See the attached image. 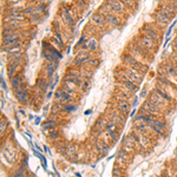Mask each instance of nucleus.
I'll use <instances>...</instances> for the list:
<instances>
[{
  "instance_id": "2",
  "label": "nucleus",
  "mask_w": 177,
  "mask_h": 177,
  "mask_svg": "<svg viewBox=\"0 0 177 177\" xmlns=\"http://www.w3.org/2000/svg\"><path fill=\"white\" fill-rule=\"evenodd\" d=\"M107 121H111L115 124H117L118 126L123 128V125L125 124V121H126V117L117 107H110L109 114H107Z\"/></svg>"
},
{
  "instance_id": "20",
  "label": "nucleus",
  "mask_w": 177,
  "mask_h": 177,
  "mask_svg": "<svg viewBox=\"0 0 177 177\" xmlns=\"http://www.w3.org/2000/svg\"><path fill=\"white\" fill-rule=\"evenodd\" d=\"M106 123H107V118L105 117H100L99 119L96 121V123L93 125V128L92 129H95V130H98V131H104L106 129Z\"/></svg>"
},
{
  "instance_id": "25",
  "label": "nucleus",
  "mask_w": 177,
  "mask_h": 177,
  "mask_svg": "<svg viewBox=\"0 0 177 177\" xmlns=\"http://www.w3.org/2000/svg\"><path fill=\"white\" fill-rule=\"evenodd\" d=\"M58 125L59 123L57 122V121H54V119H46L45 122H43L42 124V126H43V129H49V130H51V129H54V128H58Z\"/></svg>"
},
{
  "instance_id": "41",
  "label": "nucleus",
  "mask_w": 177,
  "mask_h": 177,
  "mask_svg": "<svg viewBox=\"0 0 177 177\" xmlns=\"http://www.w3.org/2000/svg\"><path fill=\"white\" fill-rule=\"evenodd\" d=\"M40 159H42V162H43V167H44V169L47 168V162H46V158H45V156H42L40 157Z\"/></svg>"
},
{
  "instance_id": "33",
  "label": "nucleus",
  "mask_w": 177,
  "mask_h": 177,
  "mask_svg": "<svg viewBox=\"0 0 177 177\" xmlns=\"http://www.w3.org/2000/svg\"><path fill=\"white\" fill-rule=\"evenodd\" d=\"M124 170H125V169L121 168V167H118V165H115L114 169H112L114 177H122L124 175Z\"/></svg>"
},
{
  "instance_id": "30",
  "label": "nucleus",
  "mask_w": 177,
  "mask_h": 177,
  "mask_svg": "<svg viewBox=\"0 0 177 177\" xmlns=\"http://www.w3.org/2000/svg\"><path fill=\"white\" fill-rule=\"evenodd\" d=\"M84 49H88V51H96V49H97L96 39H88L86 42V45H84Z\"/></svg>"
},
{
  "instance_id": "34",
  "label": "nucleus",
  "mask_w": 177,
  "mask_h": 177,
  "mask_svg": "<svg viewBox=\"0 0 177 177\" xmlns=\"http://www.w3.org/2000/svg\"><path fill=\"white\" fill-rule=\"evenodd\" d=\"M158 11L161 12V13H163L164 16H167L168 18H170V19H172V18H174V13H172V12H170L168 9H165L163 5H161V6H159Z\"/></svg>"
},
{
  "instance_id": "45",
  "label": "nucleus",
  "mask_w": 177,
  "mask_h": 177,
  "mask_svg": "<svg viewBox=\"0 0 177 177\" xmlns=\"http://www.w3.org/2000/svg\"><path fill=\"white\" fill-rule=\"evenodd\" d=\"M172 46H174L175 51H177V39H175V40H174V43H172Z\"/></svg>"
},
{
  "instance_id": "46",
  "label": "nucleus",
  "mask_w": 177,
  "mask_h": 177,
  "mask_svg": "<svg viewBox=\"0 0 177 177\" xmlns=\"http://www.w3.org/2000/svg\"><path fill=\"white\" fill-rule=\"evenodd\" d=\"M50 107H51L50 105H46V106H45V107H44V111H45V112H47V111L50 110Z\"/></svg>"
},
{
  "instance_id": "4",
  "label": "nucleus",
  "mask_w": 177,
  "mask_h": 177,
  "mask_svg": "<svg viewBox=\"0 0 177 177\" xmlns=\"http://www.w3.org/2000/svg\"><path fill=\"white\" fill-rule=\"evenodd\" d=\"M142 32H143V34L146 35L148 38L152 39L155 43L161 42V35H159L158 30L156 27L151 26V25H144L143 28H142Z\"/></svg>"
},
{
  "instance_id": "35",
  "label": "nucleus",
  "mask_w": 177,
  "mask_h": 177,
  "mask_svg": "<svg viewBox=\"0 0 177 177\" xmlns=\"http://www.w3.org/2000/svg\"><path fill=\"white\" fill-rule=\"evenodd\" d=\"M6 128H7V122H6V119L4 117H1V121H0V135H1V137L4 136Z\"/></svg>"
},
{
  "instance_id": "12",
  "label": "nucleus",
  "mask_w": 177,
  "mask_h": 177,
  "mask_svg": "<svg viewBox=\"0 0 177 177\" xmlns=\"http://www.w3.org/2000/svg\"><path fill=\"white\" fill-rule=\"evenodd\" d=\"M105 5L110 9L111 12H116V13L124 12V4L121 0H107Z\"/></svg>"
},
{
  "instance_id": "11",
  "label": "nucleus",
  "mask_w": 177,
  "mask_h": 177,
  "mask_svg": "<svg viewBox=\"0 0 177 177\" xmlns=\"http://www.w3.org/2000/svg\"><path fill=\"white\" fill-rule=\"evenodd\" d=\"M142 107H143L144 110H146L149 114L154 115L155 117H156V116H157V117H161V116H162V110H161L159 107H157L155 104H152L149 99L143 102V105H142Z\"/></svg>"
},
{
  "instance_id": "8",
  "label": "nucleus",
  "mask_w": 177,
  "mask_h": 177,
  "mask_svg": "<svg viewBox=\"0 0 177 177\" xmlns=\"http://www.w3.org/2000/svg\"><path fill=\"white\" fill-rule=\"evenodd\" d=\"M5 145V144H4ZM2 155L5 156V158L7 159L9 163H14L17 158V151L14 149V146L12 144H6L5 148H2Z\"/></svg>"
},
{
  "instance_id": "36",
  "label": "nucleus",
  "mask_w": 177,
  "mask_h": 177,
  "mask_svg": "<svg viewBox=\"0 0 177 177\" xmlns=\"http://www.w3.org/2000/svg\"><path fill=\"white\" fill-rule=\"evenodd\" d=\"M165 9H168L170 12H172V13H175L177 11V5L175 2H167V4H164L163 5Z\"/></svg>"
},
{
  "instance_id": "40",
  "label": "nucleus",
  "mask_w": 177,
  "mask_h": 177,
  "mask_svg": "<svg viewBox=\"0 0 177 177\" xmlns=\"http://www.w3.org/2000/svg\"><path fill=\"white\" fill-rule=\"evenodd\" d=\"M80 88H81L83 91H86V90H88V80H84V81H83V84H81Z\"/></svg>"
},
{
  "instance_id": "17",
  "label": "nucleus",
  "mask_w": 177,
  "mask_h": 177,
  "mask_svg": "<svg viewBox=\"0 0 177 177\" xmlns=\"http://www.w3.org/2000/svg\"><path fill=\"white\" fill-rule=\"evenodd\" d=\"M91 21H92V24H95V25H97V26H104L106 24L105 17H104L100 12L93 13L92 17H91Z\"/></svg>"
},
{
  "instance_id": "13",
  "label": "nucleus",
  "mask_w": 177,
  "mask_h": 177,
  "mask_svg": "<svg viewBox=\"0 0 177 177\" xmlns=\"http://www.w3.org/2000/svg\"><path fill=\"white\" fill-rule=\"evenodd\" d=\"M116 100H117V106L116 107L126 117L129 115V112H130V109H131V105H130L129 100H126V99H116Z\"/></svg>"
},
{
  "instance_id": "32",
  "label": "nucleus",
  "mask_w": 177,
  "mask_h": 177,
  "mask_svg": "<svg viewBox=\"0 0 177 177\" xmlns=\"http://www.w3.org/2000/svg\"><path fill=\"white\" fill-rule=\"evenodd\" d=\"M149 128H150V130L154 133L158 135V136H161V137H164V130L159 129V128H157V126H156V125H154V124H149Z\"/></svg>"
},
{
  "instance_id": "19",
  "label": "nucleus",
  "mask_w": 177,
  "mask_h": 177,
  "mask_svg": "<svg viewBox=\"0 0 177 177\" xmlns=\"http://www.w3.org/2000/svg\"><path fill=\"white\" fill-rule=\"evenodd\" d=\"M54 144H56V148H57V151L59 152V154H65L66 150H67V148H69V143L66 141H64L63 138L60 139H58L57 142H54Z\"/></svg>"
},
{
  "instance_id": "48",
  "label": "nucleus",
  "mask_w": 177,
  "mask_h": 177,
  "mask_svg": "<svg viewBox=\"0 0 177 177\" xmlns=\"http://www.w3.org/2000/svg\"><path fill=\"white\" fill-rule=\"evenodd\" d=\"M136 111H137V110H136V109H135V110H132V112H131V117H135V114H136Z\"/></svg>"
},
{
  "instance_id": "37",
  "label": "nucleus",
  "mask_w": 177,
  "mask_h": 177,
  "mask_svg": "<svg viewBox=\"0 0 177 177\" xmlns=\"http://www.w3.org/2000/svg\"><path fill=\"white\" fill-rule=\"evenodd\" d=\"M62 88L67 93V95H70V96H72V97H74L76 96V92H74V90L72 88H70V86H66V85H64L63 84V86H62Z\"/></svg>"
},
{
  "instance_id": "49",
  "label": "nucleus",
  "mask_w": 177,
  "mask_h": 177,
  "mask_svg": "<svg viewBox=\"0 0 177 177\" xmlns=\"http://www.w3.org/2000/svg\"><path fill=\"white\" fill-rule=\"evenodd\" d=\"M39 122H40V117H38V118H37V119H35V124H37V125H38V124H39Z\"/></svg>"
},
{
  "instance_id": "31",
  "label": "nucleus",
  "mask_w": 177,
  "mask_h": 177,
  "mask_svg": "<svg viewBox=\"0 0 177 177\" xmlns=\"http://www.w3.org/2000/svg\"><path fill=\"white\" fill-rule=\"evenodd\" d=\"M150 124H154V125H156L157 128L159 129H162V130H165L167 129V123L164 122V121H162V119H159V118H155Z\"/></svg>"
},
{
  "instance_id": "7",
  "label": "nucleus",
  "mask_w": 177,
  "mask_h": 177,
  "mask_svg": "<svg viewBox=\"0 0 177 177\" xmlns=\"http://www.w3.org/2000/svg\"><path fill=\"white\" fill-rule=\"evenodd\" d=\"M149 100H150L152 104H155L157 107H159L161 110H165L169 105L168 102H165V100L161 97V96H158L155 91H152V92L149 93Z\"/></svg>"
},
{
  "instance_id": "18",
  "label": "nucleus",
  "mask_w": 177,
  "mask_h": 177,
  "mask_svg": "<svg viewBox=\"0 0 177 177\" xmlns=\"http://www.w3.org/2000/svg\"><path fill=\"white\" fill-rule=\"evenodd\" d=\"M77 152H78V145L77 144H70L69 148H67V150H66V152L64 154V156H65L66 159L71 161V159L77 155Z\"/></svg>"
},
{
  "instance_id": "44",
  "label": "nucleus",
  "mask_w": 177,
  "mask_h": 177,
  "mask_svg": "<svg viewBox=\"0 0 177 177\" xmlns=\"http://www.w3.org/2000/svg\"><path fill=\"white\" fill-rule=\"evenodd\" d=\"M172 76H175L177 78V65H174V69H172Z\"/></svg>"
},
{
  "instance_id": "38",
  "label": "nucleus",
  "mask_w": 177,
  "mask_h": 177,
  "mask_svg": "<svg viewBox=\"0 0 177 177\" xmlns=\"http://www.w3.org/2000/svg\"><path fill=\"white\" fill-rule=\"evenodd\" d=\"M62 93H63L62 88H58V90L56 91V93H54V99H56V102H59V100H60V98H62Z\"/></svg>"
},
{
  "instance_id": "6",
  "label": "nucleus",
  "mask_w": 177,
  "mask_h": 177,
  "mask_svg": "<svg viewBox=\"0 0 177 177\" xmlns=\"http://www.w3.org/2000/svg\"><path fill=\"white\" fill-rule=\"evenodd\" d=\"M14 96H16V98H17L21 104H27V102L30 99L28 90L24 86V84H21L17 90H14Z\"/></svg>"
},
{
  "instance_id": "27",
  "label": "nucleus",
  "mask_w": 177,
  "mask_h": 177,
  "mask_svg": "<svg viewBox=\"0 0 177 177\" xmlns=\"http://www.w3.org/2000/svg\"><path fill=\"white\" fill-rule=\"evenodd\" d=\"M63 112V104L60 102H54L51 106V114H57L60 115Z\"/></svg>"
},
{
  "instance_id": "28",
  "label": "nucleus",
  "mask_w": 177,
  "mask_h": 177,
  "mask_svg": "<svg viewBox=\"0 0 177 177\" xmlns=\"http://www.w3.org/2000/svg\"><path fill=\"white\" fill-rule=\"evenodd\" d=\"M54 69H56V64H51V63H47L45 65V72H46V76L49 78H52L53 74H54Z\"/></svg>"
},
{
  "instance_id": "43",
  "label": "nucleus",
  "mask_w": 177,
  "mask_h": 177,
  "mask_svg": "<svg viewBox=\"0 0 177 177\" xmlns=\"http://www.w3.org/2000/svg\"><path fill=\"white\" fill-rule=\"evenodd\" d=\"M77 1H78V6H79L80 9H83V7H84V5H85L84 0H77Z\"/></svg>"
},
{
  "instance_id": "47",
  "label": "nucleus",
  "mask_w": 177,
  "mask_h": 177,
  "mask_svg": "<svg viewBox=\"0 0 177 177\" xmlns=\"http://www.w3.org/2000/svg\"><path fill=\"white\" fill-rule=\"evenodd\" d=\"M137 103H138V98H135V100H133V103H132V106H135Z\"/></svg>"
},
{
  "instance_id": "50",
  "label": "nucleus",
  "mask_w": 177,
  "mask_h": 177,
  "mask_svg": "<svg viewBox=\"0 0 177 177\" xmlns=\"http://www.w3.org/2000/svg\"><path fill=\"white\" fill-rule=\"evenodd\" d=\"M91 112H92V111H91V110H88V111H85V115H90V114H91Z\"/></svg>"
},
{
  "instance_id": "42",
  "label": "nucleus",
  "mask_w": 177,
  "mask_h": 177,
  "mask_svg": "<svg viewBox=\"0 0 177 177\" xmlns=\"http://www.w3.org/2000/svg\"><path fill=\"white\" fill-rule=\"evenodd\" d=\"M148 93H149V92H148V90H145V88H144V90L141 92V98H145L146 96H148Z\"/></svg>"
},
{
  "instance_id": "9",
  "label": "nucleus",
  "mask_w": 177,
  "mask_h": 177,
  "mask_svg": "<svg viewBox=\"0 0 177 177\" xmlns=\"http://www.w3.org/2000/svg\"><path fill=\"white\" fill-rule=\"evenodd\" d=\"M138 42H139V44L143 45L146 50H149L151 53L156 52V50H157V43H155L152 39L150 38H148L146 35L142 34L139 35V39H138Z\"/></svg>"
},
{
  "instance_id": "10",
  "label": "nucleus",
  "mask_w": 177,
  "mask_h": 177,
  "mask_svg": "<svg viewBox=\"0 0 177 177\" xmlns=\"http://www.w3.org/2000/svg\"><path fill=\"white\" fill-rule=\"evenodd\" d=\"M123 72L128 76V78L131 80V81H133L135 84H139L142 80V76L143 74H141L138 71L133 70V69H131V67H129V66H126V67H124Z\"/></svg>"
},
{
  "instance_id": "29",
  "label": "nucleus",
  "mask_w": 177,
  "mask_h": 177,
  "mask_svg": "<svg viewBox=\"0 0 177 177\" xmlns=\"http://www.w3.org/2000/svg\"><path fill=\"white\" fill-rule=\"evenodd\" d=\"M27 175H28V171H27V170L18 168L17 170H14V171L11 174V176L9 177H27Z\"/></svg>"
},
{
  "instance_id": "39",
  "label": "nucleus",
  "mask_w": 177,
  "mask_h": 177,
  "mask_svg": "<svg viewBox=\"0 0 177 177\" xmlns=\"http://www.w3.org/2000/svg\"><path fill=\"white\" fill-rule=\"evenodd\" d=\"M86 64L90 65V66H92V67H96L98 64H99V60H98V59H90Z\"/></svg>"
},
{
  "instance_id": "23",
  "label": "nucleus",
  "mask_w": 177,
  "mask_h": 177,
  "mask_svg": "<svg viewBox=\"0 0 177 177\" xmlns=\"http://www.w3.org/2000/svg\"><path fill=\"white\" fill-rule=\"evenodd\" d=\"M21 73H18V74H16L12 79H11V85H12V88L13 90H17L21 84H23V79H21Z\"/></svg>"
},
{
  "instance_id": "5",
  "label": "nucleus",
  "mask_w": 177,
  "mask_h": 177,
  "mask_svg": "<svg viewBox=\"0 0 177 177\" xmlns=\"http://www.w3.org/2000/svg\"><path fill=\"white\" fill-rule=\"evenodd\" d=\"M122 148H123L125 151H128L129 154H132V152L136 151V149L139 148V145L133 141V138L130 136V135H128V136H124L123 137V141H122Z\"/></svg>"
},
{
  "instance_id": "54",
  "label": "nucleus",
  "mask_w": 177,
  "mask_h": 177,
  "mask_svg": "<svg viewBox=\"0 0 177 177\" xmlns=\"http://www.w3.org/2000/svg\"><path fill=\"white\" fill-rule=\"evenodd\" d=\"M27 177H31V176H30V174H28V175H27Z\"/></svg>"
},
{
  "instance_id": "14",
  "label": "nucleus",
  "mask_w": 177,
  "mask_h": 177,
  "mask_svg": "<svg viewBox=\"0 0 177 177\" xmlns=\"http://www.w3.org/2000/svg\"><path fill=\"white\" fill-rule=\"evenodd\" d=\"M154 91H155V92H156L158 96H161V97L163 98L165 102H168L169 104H171V103H172V100H174V99H172V97H171V95L169 93L168 91H165L164 88H162V86L159 85L158 83H157V86L154 88Z\"/></svg>"
},
{
  "instance_id": "1",
  "label": "nucleus",
  "mask_w": 177,
  "mask_h": 177,
  "mask_svg": "<svg viewBox=\"0 0 177 177\" xmlns=\"http://www.w3.org/2000/svg\"><path fill=\"white\" fill-rule=\"evenodd\" d=\"M123 63L126 65V66L131 67V69H133V70L138 71L141 74H143L145 71H148V69H149V66H148L145 63L137 60L136 58H133L130 53L124 54L123 56Z\"/></svg>"
},
{
  "instance_id": "52",
  "label": "nucleus",
  "mask_w": 177,
  "mask_h": 177,
  "mask_svg": "<svg viewBox=\"0 0 177 177\" xmlns=\"http://www.w3.org/2000/svg\"><path fill=\"white\" fill-rule=\"evenodd\" d=\"M19 112H20V114H21V115H24V116H25V111H24V110H20V111H19Z\"/></svg>"
},
{
  "instance_id": "26",
  "label": "nucleus",
  "mask_w": 177,
  "mask_h": 177,
  "mask_svg": "<svg viewBox=\"0 0 177 177\" xmlns=\"http://www.w3.org/2000/svg\"><path fill=\"white\" fill-rule=\"evenodd\" d=\"M77 110V104L69 103V104H63V112L66 115H71Z\"/></svg>"
},
{
  "instance_id": "15",
  "label": "nucleus",
  "mask_w": 177,
  "mask_h": 177,
  "mask_svg": "<svg viewBox=\"0 0 177 177\" xmlns=\"http://www.w3.org/2000/svg\"><path fill=\"white\" fill-rule=\"evenodd\" d=\"M88 60H90V54H88V52H86V51H80V52L76 56V58H74V60H73V64H74V65H84V64H86Z\"/></svg>"
},
{
  "instance_id": "51",
  "label": "nucleus",
  "mask_w": 177,
  "mask_h": 177,
  "mask_svg": "<svg viewBox=\"0 0 177 177\" xmlns=\"http://www.w3.org/2000/svg\"><path fill=\"white\" fill-rule=\"evenodd\" d=\"M165 1H168V2H177V0H165Z\"/></svg>"
},
{
  "instance_id": "3",
  "label": "nucleus",
  "mask_w": 177,
  "mask_h": 177,
  "mask_svg": "<svg viewBox=\"0 0 177 177\" xmlns=\"http://www.w3.org/2000/svg\"><path fill=\"white\" fill-rule=\"evenodd\" d=\"M129 157H130V154L128 151H125L123 148H121L119 150L117 151L116 154V164L121 168L126 169L128 167V163H129Z\"/></svg>"
},
{
  "instance_id": "53",
  "label": "nucleus",
  "mask_w": 177,
  "mask_h": 177,
  "mask_svg": "<svg viewBox=\"0 0 177 177\" xmlns=\"http://www.w3.org/2000/svg\"><path fill=\"white\" fill-rule=\"evenodd\" d=\"M129 1H132V2H136V0H129Z\"/></svg>"
},
{
  "instance_id": "24",
  "label": "nucleus",
  "mask_w": 177,
  "mask_h": 177,
  "mask_svg": "<svg viewBox=\"0 0 177 177\" xmlns=\"http://www.w3.org/2000/svg\"><path fill=\"white\" fill-rule=\"evenodd\" d=\"M106 19V23H109L110 25H112V26H117V25H119V19L117 16H115L114 13H109V14H106L104 16Z\"/></svg>"
},
{
  "instance_id": "22",
  "label": "nucleus",
  "mask_w": 177,
  "mask_h": 177,
  "mask_svg": "<svg viewBox=\"0 0 177 177\" xmlns=\"http://www.w3.org/2000/svg\"><path fill=\"white\" fill-rule=\"evenodd\" d=\"M135 130L137 132H139L141 135H145V136H150V133L152 132L149 128L148 124H142V125H135Z\"/></svg>"
},
{
  "instance_id": "21",
  "label": "nucleus",
  "mask_w": 177,
  "mask_h": 177,
  "mask_svg": "<svg viewBox=\"0 0 177 177\" xmlns=\"http://www.w3.org/2000/svg\"><path fill=\"white\" fill-rule=\"evenodd\" d=\"M47 138H49V141L51 142H57L58 139H60L62 138V136H60V130L58 129V128H54V129H51L50 130V132L47 135Z\"/></svg>"
},
{
  "instance_id": "16",
  "label": "nucleus",
  "mask_w": 177,
  "mask_h": 177,
  "mask_svg": "<svg viewBox=\"0 0 177 177\" xmlns=\"http://www.w3.org/2000/svg\"><path fill=\"white\" fill-rule=\"evenodd\" d=\"M154 17H155V19H156V21H157V24L158 25H161V26H167L169 23H170V18H168L167 16H164L163 13H161L158 9L154 13Z\"/></svg>"
}]
</instances>
